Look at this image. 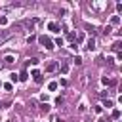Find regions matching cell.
Returning a JSON list of instances; mask_svg holds the SVG:
<instances>
[{
	"instance_id": "9c48e42d",
	"label": "cell",
	"mask_w": 122,
	"mask_h": 122,
	"mask_svg": "<svg viewBox=\"0 0 122 122\" xmlns=\"http://www.w3.org/2000/svg\"><path fill=\"white\" fill-rule=\"evenodd\" d=\"M118 23H120V17L118 15H112L111 17V25H118Z\"/></svg>"
},
{
	"instance_id": "ba28073f",
	"label": "cell",
	"mask_w": 122,
	"mask_h": 122,
	"mask_svg": "<svg viewBox=\"0 0 122 122\" xmlns=\"http://www.w3.org/2000/svg\"><path fill=\"white\" fill-rule=\"evenodd\" d=\"M38 107H40V111H42V112H48V111H50V105H48V103H40Z\"/></svg>"
},
{
	"instance_id": "484cf974",
	"label": "cell",
	"mask_w": 122,
	"mask_h": 122,
	"mask_svg": "<svg viewBox=\"0 0 122 122\" xmlns=\"http://www.w3.org/2000/svg\"><path fill=\"white\" fill-rule=\"evenodd\" d=\"M0 67H2V65H0Z\"/></svg>"
},
{
	"instance_id": "cb8c5ba5",
	"label": "cell",
	"mask_w": 122,
	"mask_h": 122,
	"mask_svg": "<svg viewBox=\"0 0 122 122\" xmlns=\"http://www.w3.org/2000/svg\"><path fill=\"white\" fill-rule=\"evenodd\" d=\"M2 105H4V103H2V101H0V109H2Z\"/></svg>"
},
{
	"instance_id": "e0dca14e",
	"label": "cell",
	"mask_w": 122,
	"mask_h": 122,
	"mask_svg": "<svg viewBox=\"0 0 122 122\" xmlns=\"http://www.w3.org/2000/svg\"><path fill=\"white\" fill-rule=\"evenodd\" d=\"M34 82H36V84H42V82H44V78H42V74H38V76L34 78Z\"/></svg>"
},
{
	"instance_id": "4fadbf2b",
	"label": "cell",
	"mask_w": 122,
	"mask_h": 122,
	"mask_svg": "<svg viewBox=\"0 0 122 122\" xmlns=\"http://www.w3.org/2000/svg\"><path fill=\"white\" fill-rule=\"evenodd\" d=\"M61 72H63V74L69 72V65H67V63H61Z\"/></svg>"
},
{
	"instance_id": "8fae6325",
	"label": "cell",
	"mask_w": 122,
	"mask_h": 122,
	"mask_svg": "<svg viewBox=\"0 0 122 122\" xmlns=\"http://www.w3.org/2000/svg\"><path fill=\"white\" fill-rule=\"evenodd\" d=\"M48 90H50V92H55V90H57V82H50V84H48Z\"/></svg>"
},
{
	"instance_id": "7a4b0ae2",
	"label": "cell",
	"mask_w": 122,
	"mask_h": 122,
	"mask_svg": "<svg viewBox=\"0 0 122 122\" xmlns=\"http://www.w3.org/2000/svg\"><path fill=\"white\" fill-rule=\"evenodd\" d=\"M86 50H88V51L95 50V38H93V36H90V38H88V42H86Z\"/></svg>"
},
{
	"instance_id": "5b68a950",
	"label": "cell",
	"mask_w": 122,
	"mask_h": 122,
	"mask_svg": "<svg viewBox=\"0 0 122 122\" xmlns=\"http://www.w3.org/2000/svg\"><path fill=\"white\" fill-rule=\"evenodd\" d=\"M17 78H19L21 82H27V78H29V74H27V71H21V72L17 74Z\"/></svg>"
},
{
	"instance_id": "d4e9b609",
	"label": "cell",
	"mask_w": 122,
	"mask_h": 122,
	"mask_svg": "<svg viewBox=\"0 0 122 122\" xmlns=\"http://www.w3.org/2000/svg\"><path fill=\"white\" fill-rule=\"evenodd\" d=\"M0 86H2V82H0Z\"/></svg>"
},
{
	"instance_id": "30bf717a",
	"label": "cell",
	"mask_w": 122,
	"mask_h": 122,
	"mask_svg": "<svg viewBox=\"0 0 122 122\" xmlns=\"http://www.w3.org/2000/svg\"><path fill=\"white\" fill-rule=\"evenodd\" d=\"M13 61H15V57H13V55H6V57H4V63H8V65H10V63H13Z\"/></svg>"
},
{
	"instance_id": "7c38bea8",
	"label": "cell",
	"mask_w": 122,
	"mask_h": 122,
	"mask_svg": "<svg viewBox=\"0 0 122 122\" xmlns=\"http://www.w3.org/2000/svg\"><path fill=\"white\" fill-rule=\"evenodd\" d=\"M67 38H69V40L72 42V40H76L78 36H76V32H67Z\"/></svg>"
},
{
	"instance_id": "6da1fadb",
	"label": "cell",
	"mask_w": 122,
	"mask_h": 122,
	"mask_svg": "<svg viewBox=\"0 0 122 122\" xmlns=\"http://www.w3.org/2000/svg\"><path fill=\"white\" fill-rule=\"evenodd\" d=\"M38 42H40L46 50H53V42H51L48 36H44V34H42V36H38Z\"/></svg>"
},
{
	"instance_id": "ffe728a7",
	"label": "cell",
	"mask_w": 122,
	"mask_h": 122,
	"mask_svg": "<svg viewBox=\"0 0 122 122\" xmlns=\"http://www.w3.org/2000/svg\"><path fill=\"white\" fill-rule=\"evenodd\" d=\"M38 74H40V72H38V71H36V69H34V71H30V76H32V78H36V76H38Z\"/></svg>"
},
{
	"instance_id": "d6986e66",
	"label": "cell",
	"mask_w": 122,
	"mask_h": 122,
	"mask_svg": "<svg viewBox=\"0 0 122 122\" xmlns=\"http://www.w3.org/2000/svg\"><path fill=\"white\" fill-rule=\"evenodd\" d=\"M29 63H30V65H38V59H36V57H32V59H29Z\"/></svg>"
},
{
	"instance_id": "52a82bcc",
	"label": "cell",
	"mask_w": 122,
	"mask_h": 122,
	"mask_svg": "<svg viewBox=\"0 0 122 122\" xmlns=\"http://www.w3.org/2000/svg\"><path fill=\"white\" fill-rule=\"evenodd\" d=\"M111 48H112V51H116V53H118V51H120V48H122V44H120V42H114Z\"/></svg>"
},
{
	"instance_id": "277c9868",
	"label": "cell",
	"mask_w": 122,
	"mask_h": 122,
	"mask_svg": "<svg viewBox=\"0 0 122 122\" xmlns=\"http://www.w3.org/2000/svg\"><path fill=\"white\" fill-rule=\"evenodd\" d=\"M101 82H103V86H114V84H116V80L107 78V76H103V78H101Z\"/></svg>"
},
{
	"instance_id": "7402d4cb",
	"label": "cell",
	"mask_w": 122,
	"mask_h": 122,
	"mask_svg": "<svg viewBox=\"0 0 122 122\" xmlns=\"http://www.w3.org/2000/svg\"><path fill=\"white\" fill-rule=\"evenodd\" d=\"M74 63L76 65H82V57H74Z\"/></svg>"
},
{
	"instance_id": "ac0fdd59",
	"label": "cell",
	"mask_w": 122,
	"mask_h": 122,
	"mask_svg": "<svg viewBox=\"0 0 122 122\" xmlns=\"http://www.w3.org/2000/svg\"><path fill=\"white\" fill-rule=\"evenodd\" d=\"M103 105L109 109V107H112V101H111V99H105V103H103Z\"/></svg>"
},
{
	"instance_id": "3957f363",
	"label": "cell",
	"mask_w": 122,
	"mask_h": 122,
	"mask_svg": "<svg viewBox=\"0 0 122 122\" xmlns=\"http://www.w3.org/2000/svg\"><path fill=\"white\" fill-rule=\"evenodd\" d=\"M57 69H59L57 61H51V63H48V65H46V71H48V72H53V71H57Z\"/></svg>"
},
{
	"instance_id": "603a6c76",
	"label": "cell",
	"mask_w": 122,
	"mask_h": 122,
	"mask_svg": "<svg viewBox=\"0 0 122 122\" xmlns=\"http://www.w3.org/2000/svg\"><path fill=\"white\" fill-rule=\"evenodd\" d=\"M61 103H63V97H61V95H59V97H57V99H55V105H61Z\"/></svg>"
},
{
	"instance_id": "5bb4252c",
	"label": "cell",
	"mask_w": 122,
	"mask_h": 122,
	"mask_svg": "<svg viewBox=\"0 0 122 122\" xmlns=\"http://www.w3.org/2000/svg\"><path fill=\"white\" fill-rule=\"evenodd\" d=\"M2 88H4L6 92H11V90H13V86H11L10 82H6V84H2Z\"/></svg>"
},
{
	"instance_id": "8992f818",
	"label": "cell",
	"mask_w": 122,
	"mask_h": 122,
	"mask_svg": "<svg viewBox=\"0 0 122 122\" xmlns=\"http://www.w3.org/2000/svg\"><path fill=\"white\" fill-rule=\"evenodd\" d=\"M48 29H50L51 32H57V30H59V25H57V23H48Z\"/></svg>"
},
{
	"instance_id": "2e32d148",
	"label": "cell",
	"mask_w": 122,
	"mask_h": 122,
	"mask_svg": "<svg viewBox=\"0 0 122 122\" xmlns=\"http://www.w3.org/2000/svg\"><path fill=\"white\" fill-rule=\"evenodd\" d=\"M86 30H88V32H90V34H92V36H93V34H95V29H93V27H92V25H86Z\"/></svg>"
},
{
	"instance_id": "9a60e30c",
	"label": "cell",
	"mask_w": 122,
	"mask_h": 122,
	"mask_svg": "<svg viewBox=\"0 0 122 122\" xmlns=\"http://www.w3.org/2000/svg\"><path fill=\"white\" fill-rule=\"evenodd\" d=\"M111 116H112V118H114V120H118V118H120V111H118V109H114V111H112V114H111Z\"/></svg>"
},
{
	"instance_id": "44dd1931",
	"label": "cell",
	"mask_w": 122,
	"mask_h": 122,
	"mask_svg": "<svg viewBox=\"0 0 122 122\" xmlns=\"http://www.w3.org/2000/svg\"><path fill=\"white\" fill-rule=\"evenodd\" d=\"M10 76H11V82H17V80H19V78H17V74H15V72H11V74H10Z\"/></svg>"
}]
</instances>
